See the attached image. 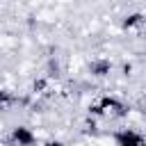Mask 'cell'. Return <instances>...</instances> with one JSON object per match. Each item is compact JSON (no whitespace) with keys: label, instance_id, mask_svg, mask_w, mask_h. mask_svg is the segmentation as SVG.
I'll list each match as a JSON object with an SVG mask.
<instances>
[{"label":"cell","instance_id":"cell-7","mask_svg":"<svg viewBox=\"0 0 146 146\" xmlns=\"http://www.w3.org/2000/svg\"><path fill=\"white\" fill-rule=\"evenodd\" d=\"M43 146H66L62 139H48V141H43Z\"/></svg>","mask_w":146,"mask_h":146},{"label":"cell","instance_id":"cell-2","mask_svg":"<svg viewBox=\"0 0 146 146\" xmlns=\"http://www.w3.org/2000/svg\"><path fill=\"white\" fill-rule=\"evenodd\" d=\"M114 144L116 146H146V137L132 128H123V130L114 132Z\"/></svg>","mask_w":146,"mask_h":146},{"label":"cell","instance_id":"cell-6","mask_svg":"<svg viewBox=\"0 0 146 146\" xmlns=\"http://www.w3.org/2000/svg\"><path fill=\"white\" fill-rule=\"evenodd\" d=\"M11 103H14L11 91H9V89H0V110H7Z\"/></svg>","mask_w":146,"mask_h":146},{"label":"cell","instance_id":"cell-4","mask_svg":"<svg viewBox=\"0 0 146 146\" xmlns=\"http://www.w3.org/2000/svg\"><path fill=\"white\" fill-rule=\"evenodd\" d=\"M112 68L114 66H112V62L107 57H96V59L89 62V73H91V78H98V80L107 78L112 73Z\"/></svg>","mask_w":146,"mask_h":146},{"label":"cell","instance_id":"cell-3","mask_svg":"<svg viewBox=\"0 0 146 146\" xmlns=\"http://www.w3.org/2000/svg\"><path fill=\"white\" fill-rule=\"evenodd\" d=\"M11 141L16 146H34L36 144V135L27 125H14L11 128Z\"/></svg>","mask_w":146,"mask_h":146},{"label":"cell","instance_id":"cell-5","mask_svg":"<svg viewBox=\"0 0 146 146\" xmlns=\"http://www.w3.org/2000/svg\"><path fill=\"white\" fill-rule=\"evenodd\" d=\"M141 23H144V14H139V11L125 14V16L121 18V27H123V30H132V27H137V25H141Z\"/></svg>","mask_w":146,"mask_h":146},{"label":"cell","instance_id":"cell-1","mask_svg":"<svg viewBox=\"0 0 146 146\" xmlns=\"http://www.w3.org/2000/svg\"><path fill=\"white\" fill-rule=\"evenodd\" d=\"M89 112L94 116H103V114H114V116H125L128 114V107L123 105V100H119L116 96H100L98 103H94L89 107Z\"/></svg>","mask_w":146,"mask_h":146}]
</instances>
